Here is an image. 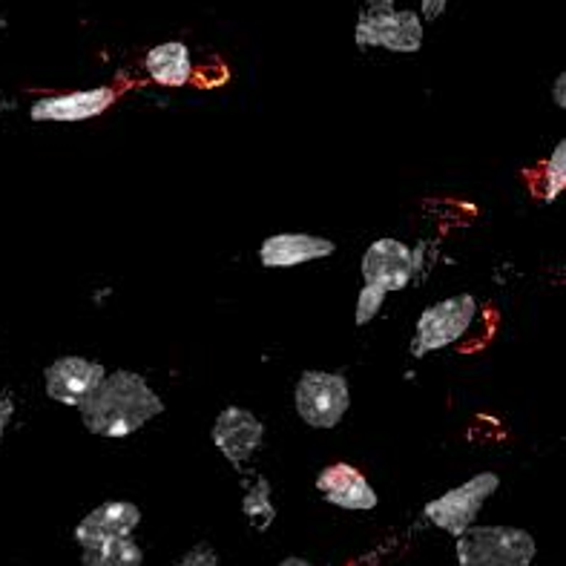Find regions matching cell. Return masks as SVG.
<instances>
[{"label": "cell", "mask_w": 566, "mask_h": 566, "mask_svg": "<svg viewBox=\"0 0 566 566\" xmlns=\"http://www.w3.org/2000/svg\"><path fill=\"white\" fill-rule=\"evenodd\" d=\"M81 423L90 434L107 440H122L165 415V400L153 391L142 374L118 368L104 377L93 395L78 406Z\"/></svg>", "instance_id": "1"}, {"label": "cell", "mask_w": 566, "mask_h": 566, "mask_svg": "<svg viewBox=\"0 0 566 566\" xmlns=\"http://www.w3.org/2000/svg\"><path fill=\"white\" fill-rule=\"evenodd\" d=\"M359 50H388L415 55L423 46V18L415 9H397L395 0H366L359 9L357 32Z\"/></svg>", "instance_id": "2"}, {"label": "cell", "mask_w": 566, "mask_h": 566, "mask_svg": "<svg viewBox=\"0 0 566 566\" xmlns=\"http://www.w3.org/2000/svg\"><path fill=\"white\" fill-rule=\"evenodd\" d=\"M460 566H532L538 544L521 526L472 524L454 544Z\"/></svg>", "instance_id": "3"}, {"label": "cell", "mask_w": 566, "mask_h": 566, "mask_svg": "<svg viewBox=\"0 0 566 566\" xmlns=\"http://www.w3.org/2000/svg\"><path fill=\"white\" fill-rule=\"evenodd\" d=\"M478 300L472 294H458L440 300L417 316L415 339H411V357L443 352L449 345L460 343L472 331L478 319Z\"/></svg>", "instance_id": "4"}, {"label": "cell", "mask_w": 566, "mask_h": 566, "mask_svg": "<svg viewBox=\"0 0 566 566\" xmlns=\"http://www.w3.org/2000/svg\"><path fill=\"white\" fill-rule=\"evenodd\" d=\"M294 409L311 429H334L352 409L348 377L339 371H302L294 386Z\"/></svg>", "instance_id": "5"}, {"label": "cell", "mask_w": 566, "mask_h": 566, "mask_svg": "<svg viewBox=\"0 0 566 566\" xmlns=\"http://www.w3.org/2000/svg\"><path fill=\"white\" fill-rule=\"evenodd\" d=\"M497 489H501V478L495 472L474 474L467 483H460V486L449 489L446 495L426 503V521L431 526H438L440 532H449L452 538H458L478 521L481 510Z\"/></svg>", "instance_id": "6"}, {"label": "cell", "mask_w": 566, "mask_h": 566, "mask_svg": "<svg viewBox=\"0 0 566 566\" xmlns=\"http://www.w3.org/2000/svg\"><path fill=\"white\" fill-rule=\"evenodd\" d=\"M423 259V248H409L400 239H377L366 248L363 259H359V273L366 285L380 287L386 294H395L409 287L411 280L417 276Z\"/></svg>", "instance_id": "7"}, {"label": "cell", "mask_w": 566, "mask_h": 566, "mask_svg": "<svg viewBox=\"0 0 566 566\" xmlns=\"http://www.w3.org/2000/svg\"><path fill=\"white\" fill-rule=\"evenodd\" d=\"M104 377H107V368L101 363L90 357H78V354H66V357H57L55 363L46 366L43 388H46V397L55 400L57 406L78 409L81 402L104 382Z\"/></svg>", "instance_id": "8"}, {"label": "cell", "mask_w": 566, "mask_h": 566, "mask_svg": "<svg viewBox=\"0 0 566 566\" xmlns=\"http://www.w3.org/2000/svg\"><path fill=\"white\" fill-rule=\"evenodd\" d=\"M210 440L230 467L242 469L265 443V423L242 406H228L213 420Z\"/></svg>", "instance_id": "9"}, {"label": "cell", "mask_w": 566, "mask_h": 566, "mask_svg": "<svg viewBox=\"0 0 566 566\" xmlns=\"http://www.w3.org/2000/svg\"><path fill=\"white\" fill-rule=\"evenodd\" d=\"M113 86H93V90H75V93L43 95L32 104L29 115L38 124H78L98 118L115 104Z\"/></svg>", "instance_id": "10"}, {"label": "cell", "mask_w": 566, "mask_h": 566, "mask_svg": "<svg viewBox=\"0 0 566 566\" xmlns=\"http://www.w3.org/2000/svg\"><path fill=\"white\" fill-rule=\"evenodd\" d=\"M316 492L325 503L345 512H371L377 510V489L368 483V478L352 463H331L316 474Z\"/></svg>", "instance_id": "11"}, {"label": "cell", "mask_w": 566, "mask_h": 566, "mask_svg": "<svg viewBox=\"0 0 566 566\" xmlns=\"http://www.w3.org/2000/svg\"><path fill=\"white\" fill-rule=\"evenodd\" d=\"M138 524H142V510L136 503L107 501L81 517V524L75 526V541L81 549H86V546L107 544L115 538H133Z\"/></svg>", "instance_id": "12"}, {"label": "cell", "mask_w": 566, "mask_h": 566, "mask_svg": "<svg viewBox=\"0 0 566 566\" xmlns=\"http://www.w3.org/2000/svg\"><path fill=\"white\" fill-rule=\"evenodd\" d=\"M337 253V242L314 233H273L259 244V262L265 268H300Z\"/></svg>", "instance_id": "13"}, {"label": "cell", "mask_w": 566, "mask_h": 566, "mask_svg": "<svg viewBox=\"0 0 566 566\" xmlns=\"http://www.w3.org/2000/svg\"><path fill=\"white\" fill-rule=\"evenodd\" d=\"M144 70L150 75L156 84L161 86H185L193 78V57H190V50L187 43L181 41H167L158 43L147 52L144 57Z\"/></svg>", "instance_id": "14"}, {"label": "cell", "mask_w": 566, "mask_h": 566, "mask_svg": "<svg viewBox=\"0 0 566 566\" xmlns=\"http://www.w3.org/2000/svg\"><path fill=\"white\" fill-rule=\"evenodd\" d=\"M81 566H144V549L133 538H115L86 546Z\"/></svg>", "instance_id": "15"}, {"label": "cell", "mask_w": 566, "mask_h": 566, "mask_svg": "<svg viewBox=\"0 0 566 566\" xmlns=\"http://www.w3.org/2000/svg\"><path fill=\"white\" fill-rule=\"evenodd\" d=\"M242 512L244 517L251 521L253 530L265 532L268 526L276 521V506H273V489L268 483V478H253V483H248L242 497Z\"/></svg>", "instance_id": "16"}, {"label": "cell", "mask_w": 566, "mask_h": 566, "mask_svg": "<svg viewBox=\"0 0 566 566\" xmlns=\"http://www.w3.org/2000/svg\"><path fill=\"white\" fill-rule=\"evenodd\" d=\"M566 187V142L560 138L555 144L553 156L546 158L544 165V187H541V193H544L546 201H555L560 193H564Z\"/></svg>", "instance_id": "17"}, {"label": "cell", "mask_w": 566, "mask_h": 566, "mask_svg": "<svg viewBox=\"0 0 566 566\" xmlns=\"http://www.w3.org/2000/svg\"><path fill=\"white\" fill-rule=\"evenodd\" d=\"M386 296H388L386 291H380V287L366 285V282H363V287H359V294H357V308H354V323H357L359 328L371 323L374 316L380 314Z\"/></svg>", "instance_id": "18"}, {"label": "cell", "mask_w": 566, "mask_h": 566, "mask_svg": "<svg viewBox=\"0 0 566 566\" xmlns=\"http://www.w3.org/2000/svg\"><path fill=\"white\" fill-rule=\"evenodd\" d=\"M176 566H219V555H216L213 546L199 544L193 546L190 553H185V558H181Z\"/></svg>", "instance_id": "19"}, {"label": "cell", "mask_w": 566, "mask_h": 566, "mask_svg": "<svg viewBox=\"0 0 566 566\" xmlns=\"http://www.w3.org/2000/svg\"><path fill=\"white\" fill-rule=\"evenodd\" d=\"M446 7H449V0H420V18L423 21H438Z\"/></svg>", "instance_id": "20"}, {"label": "cell", "mask_w": 566, "mask_h": 566, "mask_svg": "<svg viewBox=\"0 0 566 566\" xmlns=\"http://www.w3.org/2000/svg\"><path fill=\"white\" fill-rule=\"evenodd\" d=\"M12 415H14V406L7 395H0V440L7 434V426L12 423Z\"/></svg>", "instance_id": "21"}, {"label": "cell", "mask_w": 566, "mask_h": 566, "mask_svg": "<svg viewBox=\"0 0 566 566\" xmlns=\"http://www.w3.org/2000/svg\"><path fill=\"white\" fill-rule=\"evenodd\" d=\"M553 101H555V107H560V109L566 107V72H560L558 78H555Z\"/></svg>", "instance_id": "22"}, {"label": "cell", "mask_w": 566, "mask_h": 566, "mask_svg": "<svg viewBox=\"0 0 566 566\" xmlns=\"http://www.w3.org/2000/svg\"><path fill=\"white\" fill-rule=\"evenodd\" d=\"M280 566H316V564H311V560H305V558H285V560H280Z\"/></svg>", "instance_id": "23"}]
</instances>
